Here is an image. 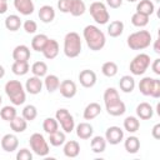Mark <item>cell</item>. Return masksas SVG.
Here are the masks:
<instances>
[{"label": "cell", "instance_id": "cell-30", "mask_svg": "<svg viewBox=\"0 0 160 160\" xmlns=\"http://www.w3.org/2000/svg\"><path fill=\"white\" fill-rule=\"evenodd\" d=\"M124 32V22L120 20H114L108 26V34L111 38H118Z\"/></svg>", "mask_w": 160, "mask_h": 160}, {"label": "cell", "instance_id": "cell-23", "mask_svg": "<svg viewBox=\"0 0 160 160\" xmlns=\"http://www.w3.org/2000/svg\"><path fill=\"white\" fill-rule=\"evenodd\" d=\"M154 11H155V5L150 0H140V2H138L136 5V12H140L142 15L150 16Z\"/></svg>", "mask_w": 160, "mask_h": 160}, {"label": "cell", "instance_id": "cell-54", "mask_svg": "<svg viewBox=\"0 0 160 160\" xmlns=\"http://www.w3.org/2000/svg\"><path fill=\"white\" fill-rule=\"evenodd\" d=\"M126 1H129V2H135V1H138V0H126Z\"/></svg>", "mask_w": 160, "mask_h": 160}, {"label": "cell", "instance_id": "cell-48", "mask_svg": "<svg viewBox=\"0 0 160 160\" xmlns=\"http://www.w3.org/2000/svg\"><path fill=\"white\" fill-rule=\"evenodd\" d=\"M106 4L112 9H118L122 5V0H106Z\"/></svg>", "mask_w": 160, "mask_h": 160}, {"label": "cell", "instance_id": "cell-13", "mask_svg": "<svg viewBox=\"0 0 160 160\" xmlns=\"http://www.w3.org/2000/svg\"><path fill=\"white\" fill-rule=\"evenodd\" d=\"M79 81L84 88H92L96 84V74L89 69L81 70L79 74Z\"/></svg>", "mask_w": 160, "mask_h": 160}, {"label": "cell", "instance_id": "cell-41", "mask_svg": "<svg viewBox=\"0 0 160 160\" xmlns=\"http://www.w3.org/2000/svg\"><path fill=\"white\" fill-rule=\"evenodd\" d=\"M16 116V109L14 106H10V105H6L4 106L1 110H0V118L5 121H11Z\"/></svg>", "mask_w": 160, "mask_h": 160}, {"label": "cell", "instance_id": "cell-53", "mask_svg": "<svg viewBox=\"0 0 160 160\" xmlns=\"http://www.w3.org/2000/svg\"><path fill=\"white\" fill-rule=\"evenodd\" d=\"M5 76V69L2 65H0V79H2Z\"/></svg>", "mask_w": 160, "mask_h": 160}, {"label": "cell", "instance_id": "cell-11", "mask_svg": "<svg viewBox=\"0 0 160 160\" xmlns=\"http://www.w3.org/2000/svg\"><path fill=\"white\" fill-rule=\"evenodd\" d=\"M42 85H44L42 80H41L39 76H35V75H34V76H31V78H29V79L26 80L25 90H26L29 94H31V95H38V94L41 92Z\"/></svg>", "mask_w": 160, "mask_h": 160}, {"label": "cell", "instance_id": "cell-52", "mask_svg": "<svg viewBox=\"0 0 160 160\" xmlns=\"http://www.w3.org/2000/svg\"><path fill=\"white\" fill-rule=\"evenodd\" d=\"M154 50L156 54H160V49H159V39L155 41V45H154Z\"/></svg>", "mask_w": 160, "mask_h": 160}, {"label": "cell", "instance_id": "cell-39", "mask_svg": "<svg viewBox=\"0 0 160 160\" xmlns=\"http://www.w3.org/2000/svg\"><path fill=\"white\" fill-rule=\"evenodd\" d=\"M31 72L35 75V76H39V78H42L48 74V65L46 62L44 61H36L31 65Z\"/></svg>", "mask_w": 160, "mask_h": 160}, {"label": "cell", "instance_id": "cell-57", "mask_svg": "<svg viewBox=\"0 0 160 160\" xmlns=\"http://www.w3.org/2000/svg\"><path fill=\"white\" fill-rule=\"evenodd\" d=\"M4 1H8V0H4Z\"/></svg>", "mask_w": 160, "mask_h": 160}, {"label": "cell", "instance_id": "cell-7", "mask_svg": "<svg viewBox=\"0 0 160 160\" xmlns=\"http://www.w3.org/2000/svg\"><path fill=\"white\" fill-rule=\"evenodd\" d=\"M29 144H30L31 150H32L36 155H39V156H46V155L49 154V151H50L48 141L45 140V138H44L40 132H34V134L30 136Z\"/></svg>", "mask_w": 160, "mask_h": 160}, {"label": "cell", "instance_id": "cell-37", "mask_svg": "<svg viewBox=\"0 0 160 160\" xmlns=\"http://www.w3.org/2000/svg\"><path fill=\"white\" fill-rule=\"evenodd\" d=\"M85 11H86V6L82 0H72L70 8V14L72 16H81Z\"/></svg>", "mask_w": 160, "mask_h": 160}, {"label": "cell", "instance_id": "cell-6", "mask_svg": "<svg viewBox=\"0 0 160 160\" xmlns=\"http://www.w3.org/2000/svg\"><path fill=\"white\" fill-rule=\"evenodd\" d=\"M90 15L92 16V19L95 20L96 24H100V25H104L109 21L110 19V14L105 6L104 2L101 1H94L91 5H90Z\"/></svg>", "mask_w": 160, "mask_h": 160}, {"label": "cell", "instance_id": "cell-55", "mask_svg": "<svg viewBox=\"0 0 160 160\" xmlns=\"http://www.w3.org/2000/svg\"><path fill=\"white\" fill-rule=\"evenodd\" d=\"M1 102H2V99H1V95H0V105H1Z\"/></svg>", "mask_w": 160, "mask_h": 160}, {"label": "cell", "instance_id": "cell-25", "mask_svg": "<svg viewBox=\"0 0 160 160\" xmlns=\"http://www.w3.org/2000/svg\"><path fill=\"white\" fill-rule=\"evenodd\" d=\"M90 148L92 150V152L95 154H100L104 152L106 149V140L102 136H94L90 141Z\"/></svg>", "mask_w": 160, "mask_h": 160}, {"label": "cell", "instance_id": "cell-56", "mask_svg": "<svg viewBox=\"0 0 160 160\" xmlns=\"http://www.w3.org/2000/svg\"><path fill=\"white\" fill-rule=\"evenodd\" d=\"M155 1H156V2H159V1H160V0H155Z\"/></svg>", "mask_w": 160, "mask_h": 160}, {"label": "cell", "instance_id": "cell-35", "mask_svg": "<svg viewBox=\"0 0 160 160\" xmlns=\"http://www.w3.org/2000/svg\"><path fill=\"white\" fill-rule=\"evenodd\" d=\"M11 70L15 75L22 76V75L28 74V71L30 70V66H29L28 61H14V64L11 65Z\"/></svg>", "mask_w": 160, "mask_h": 160}, {"label": "cell", "instance_id": "cell-14", "mask_svg": "<svg viewBox=\"0 0 160 160\" xmlns=\"http://www.w3.org/2000/svg\"><path fill=\"white\" fill-rule=\"evenodd\" d=\"M14 6L21 15H31L35 10L32 0H14Z\"/></svg>", "mask_w": 160, "mask_h": 160}, {"label": "cell", "instance_id": "cell-43", "mask_svg": "<svg viewBox=\"0 0 160 160\" xmlns=\"http://www.w3.org/2000/svg\"><path fill=\"white\" fill-rule=\"evenodd\" d=\"M36 116H38V109H36V106H34V105H26L22 109V118L26 121H32V120L36 119Z\"/></svg>", "mask_w": 160, "mask_h": 160}, {"label": "cell", "instance_id": "cell-29", "mask_svg": "<svg viewBox=\"0 0 160 160\" xmlns=\"http://www.w3.org/2000/svg\"><path fill=\"white\" fill-rule=\"evenodd\" d=\"M21 26V19L19 15H15V14H11L9 16H6L5 19V28L9 30V31H16L19 30Z\"/></svg>", "mask_w": 160, "mask_h": 160}, {"label": "cell", "instance_id": "cell-24", "mask_svg": "<svg viewBox=\"0 0 160 160\" xmlns=\"http://www.w3.org/2000/svg\"><path fill=\"white\" fill-rule=\"evenodd\" d=\"M154 80L150 76H145L140 80L139 82V90L142 95L145 96H150L151 95V91H152V86H154Z\"/></svg>", "mask_w": 160, "mask_h": 160}, {"label": "cell", "instance_id": "cell-15", "mask_svg": "<svg viewBox=\"0 0 160 160\" xmlns=\"http://www.w3.org/2000/svg\"><path fill=\"white\" fill-rule=\"evenodd\" d=\"M41 52L49 60L55 59L58 56V54H59V42L55 39H49L46 45H45V48H44V50Z\"/></svg>", "mask_w": 160, "mask_h": 160}, {"label": "cell", "instance_id": "cell-42", "mask_svg": "<svg viewBox=\"0 0 160 160\" xmlns=\"http://www.w3.org/2000/svg\"><path fill=\"white\" fill-rule=\"evenodd\" d=\"M42 129H44L45 132L51 134V132L59 130V122H58V120L54 119V118H46V119L44 120V122H42Z\"/></svg>", "mask_w": 160, "mask_h": 160}, {"label": "cell", "instance_id": "cell-33", "mask_svg": "<svg viewBox=\"0 0 160 160\" xmlns=\"http://www.w3.org/2000/svg\"><path fill=\"white\" fill-rule=\"evenodd\" d=\"M124 129L128 132H130V134L136 132L140 129L139 119L136 116H128V118H125V120H124Z\"/></svg>", "mask_w": 160, "mask_h": 160}, {"label": "cell", "instance_id": "cell-10", "mask_svg": "<svg viewBox=\"0 0 160 160\" xmlns=\"http://www.w3.org/2000/svg\"><path fill=\"white\" fill-rule=\"evenodd\" d=\"M59 90H60V94L66 98V99H71L76 95L78 92V88H76V84L72 81V80H64L60 82L59 85Z\"/></svg>", "mask_w": 160, "mask_h": 160}, {"label": "cell", "instance_id": "cell-20", "mask_svg": "<svg viewBox=\"0 0 160 160\" xmlns=\"http://www.w3.org/2000/svg\"><path fill=\"white\" fill-rule=\"evenodd\" d=\"M38 15H39V19L42 22L48 24V22H51L55 19V10L50 5H42L40 8V10H39V14Z\"/></svg>", "mask_w": 160, "mask_h": 160}, {"label": "cell", "instance_id": "cell-2", "mask_svg": "<svg viewBox=\"0 0 160 160\" xmlns=\"http://www.w3.org/2000/svg\"><path fill=\"white\" fill-rule=\"evenodd\" d=\"M5 92L14 105H22L26 100V92L19 80H9L5 84Z\"/></svg>", "mask_w": 160, "mask_h": 160}, {"label": "cell", "instance_id": "cell-38", "mask_svg": "<svg viewBox=\"0 0 160 160\" xmlns=\"http://www.w3.org/2000/svg\"><path fill=\"white\" fill-rule=\"evenodd\" d=\"M118 65H116V62H114V61H106V62H104L102 64V66H101V72L105 75V76H108V78H112V76H115L116 74H118Z\"/></svg>", "mask_w": 160, "mask_h": 160}, {"label": "cell", "instance_id": "cell-46", "mask_svg": "<svg viewBox=\"0 0 160 160\" xmlns=\"http://www.w3.org/2000/svg\"><path fill=\"white\" fill-rule=\"evenodd\" d=\"M71 2H72V0H59L58 1V9L61 12H70Z\"/></svg>", "mask_w": 160, "mask_h": 160}, {"label": "cell", "instance_id": "cell-44", "mask_svg": "<svg viewBox=\"0 0 160 160\" xmlns=\"http://www.w3.org/2000/svg\"><path fill=\"white\" fill-rule=\"evenodd\" d=\"M22 28H24L25 32H28V34H34V32H36V30H38V24H36L34 20H26V21L22 24Z\"/></svg>", "mask_w": 160, "mask_h": 160}, {"label": "cell", "instance_id": "cell-19", "mask_svg": "<svg viewBox=\"0 0 160 160\" xmlns=\"http://www.w3.org/2000/svg\"><path fill=\"white\" fill-rule=\"evenodd\" d=\"M100 112H101V106H100V104H98V102H90V104H88L86 108L84 109L82 116H84L85 120H92V119L98 118Z\"/></svg>", "mask_w": 160, "mask_h": 160}, {"label": "cell", "instance_id": "cell-26", "mask_svg": "<svg viewBox=\"0 0 160 160\" xmlns=\"http://www.w3.org/2000/svg\"><path fill=\"white\" fill-rule=\"evenodd\" d=\"M124 148H125V150L129 154H136L139 151V149H140V140H139V138H136L134 135L126 138V140L124 142Z\"/></svg>", "mask_w": 160, "mask_h": 160}, {"label": "cell", "instance_id": "cell-45", "mask_svg": "<svg viewBox=\"0 0 160 160\" xmlns=\"http://www.w3.org/2000/svg\"><path fill=\"white\" fill-rule=\"evenodd\" d=\"M16 159H18V160H31V159H32V154H31V151H30L29 149L22 148V149H20V150L18 151Z\"/></svg>", "mask_w": 160, "mask_h": 160}, {"label": "cell", "instance_id": "cell-3", "mask_svg": "<svg viewBox=\"0 0 160 160\" xmlns=\"http://www.w3.org/2000/svg\"><path fill=\"white\" fill-rule=\"evenodd\" d=\"M151 40V34L148 30H139L130 34L126 39V42L131 50H144L150 46Z\"/></svg>", "mask_w": 160, "mask_h": 160}, {"label": "cell", "instance_id": "cell-18", "mask_svg": "<svg viewBox=\"0 0 160 160\" xmlns=\"http://www.w3.org/2000/svg\"><path fill=\"white\" fill-rule=\"evenodd\" d=\"M75 130H76V135H78V138L82 139V140H88V139H90V138L92 136V134H94V128L91 126V124L85 122V121L78 124Z\"/></svg>", "mask_w": 160, "mask_h": 160}, {"label": "cell", "instance_id": "cell-47", "mask_svg": "<svg viewBox=\"0 0 160 160\" xmlns=\"http://www.w3.org/2000/svg\"><path fill=\"white\" fill-rule=\"evenodd\" d=\"M151 98H155V99H159L160 98V80L159 79H155L154 80V86H152V91H151Z\"/></svg>", "mask_w": 160, "mask_h": 160}, {"label": "cell", "instance_id": "cell-50", "mask_svg": "<svg viewBox=\"0 0 160 160\" xmlns=\"http://www.w3.org/2000/svg\"><path fill=\"white\" fill-rule=\"evenodd\" d=\"M151 135H152V138L154 139H160V124H156V125H154V128H152V130H151Z\"/></svg>", "mask_w": 160, "mask_h": 160}, {"label": "cell", "instance_id": "cell-16", "mask_svg": "<svg viewBox=\"0 0 160 160\" xmlns=\"http://www.w3.org/2000/svg\"><path fill=\"white\" fill-rule=\"evenodd\" d=\"M30 56H31V52L26 45H18L12 50V59L15 61H28Z\"/></svg>", "mask_w": 160, "mask_h": 160}, {"label": "cell", "instance_id": "cell-40", "mask_svg": "<svg viewBox=\"0 0 160 160\" xmlns=\"http://www.w3.org/2000/svg\"><path fill=\"white\" fill-rule=\"evenodd\" d=\"M131 24L136 28H144L149 24V16L142 15L140 12H134L131 16Z\"/></svg>", "mask_w": 160, "mask_h": 160}, {"label": "cell", "instance_id": "cell-27", "mask_svg": "<svg viewBox=\"0 0 160 160\" xmlns=\"http://www.w3.org/2000/svg\"><path fill=\"white\" fill-rule=\"evenodd\" d=\"M48 40H49V38L45 34H38V35H35L32 38V40H31V48H32V50H35L38 52L42 51L44 48H45V45H46V42H48Z\"/></svg>", "mask_w": 160, "mask_h": 160}, {"label": "cell", "instance_id": "cell-5", "mask_svg": "<svg viewBox=\"0 0 160 160\" xmlns=\"http://www.w3.org/2000/svg\"><path fill=\"white\" fill-rule=\"evenodd\" d=\"M149 66H150V55L145 52H140L131 60L129 69L132 75L139 76V75H142L148 70Z\"/></svg>", "mask_w": 160, "mask_h": 160}, {"label": "cell", "instance_id": "cell-12", "mask_svg": "<svg viewBox=\"0 0 160 160\" xmlns=\"http://www.w3.org/2000/svg\"><path fill=\"white\" fill-rule=\"evenodd\" d=\"M19 146V139L14 134H5L1 138V148L6 152H12Z\"/></svg>", "mask_w": 160, "mask_h": 160}, {"label": "cell", "instance_id": "cell-28", "mask_svg": "<svg viewBox=\"0 0 160 160\" xmlns=\"http://www.w3.org/2000/svg\"><path fill=\"white\" fill-rule=\"evenodd\" d=\"M119 86H120V90L121 91H124V92H131L135 89V80L130 75H124V76L120 78Z\"/></svg>", "mask_w": 160, "mask_h": 160}, {"label": "cell", "instance_id": "cell-4", "mask_svg": "<svg viewBox=\"0 0 160 160\" xmlns=\"http://www.w3.org/2000/svg\"><path fill=\"white\" fill-rule=\"evenodd\" d=\"M81 39H80V35L75 31H70L65 35L64 38V54L70 58V59H74L76 56L80 55L81 52Z\"/></svg>", "mask_w": 160, "mask_h": 160}, {"label": "cell", "instance_id": "cell-9", "mask_svg": "<svg viewBox=\"0 0 160 160\" xmlns=\"http://www.w3.org/2000/svg\"><path fill=\"white\" fill-rule=\"evenodd\" d=\"M124 139V130L119 126H109L105 131V140L111 145H118Z\"/></svg>", "mask_w": 160, "mask_h": 160}, {"label": "cell", "instance_id": "cell-34", "mask_svg": "<svg viewBox=\"0 0 160 160\" xmlns=\"http://www.w3.org/2000/svg\"><path fill=\"white\" fill-rule=\"evenodd\" d=\"M104 102L105 105H110V104H114L116 101L120 100V96H119V92L115 88H108L105 91H104Z\"/></svg>", "mask_w": 160, "mask_h": 160}, {"label": "cell", "instance_id": "cell-21", "mask_svg": "<svg viewBox=\"0 0 160 160\" xmlns=\"http://www.w3.org/2000/svg\"><path fill=\"white\" fill-rule=\"evenodd\" d=\"M64 144L65 145H64L62 151H64V155L66 158H76L79 155V152H80V145H79L78 141L70 140V141H66Z\"/></svg>", "mask_w": 160, "mask_h": 160}, {"label": "cell", "instance_id": "cell-36", "mask_svg": "<svg viewBox=\"0 0 160 160\" xmlns=\"http://www.w3.org/2000/svg\"><path fill=\"white\" fill-rule=\"evenodd\" d=\"M65 132L64 131H60V130H56L51 134H49V142L50 145L52 146H60L65 142Z\"/></svg>", "mask_w": 160, "mask_h": 160}, {"label": "cell", "instance_id": "cell-32", "mask_svg": "<svg viewBox=\"0 0 160 160\" xmlns=\"http://www.w3.org/2000/svg\"><path fill=\"white\" fill-rule=\"evenodd\" d=\"M10 128L14 132H24L28 128V121L22 118V116H15L11 121H10Z\"/></svg>", "mask_w": 160, "mask_h": 160}, {"label": "cell", "instance_id": "cell-31", "mask_svg": "<svg viewBox=\"0 0 160 160\" xmlns=\"http://www.w3.org/2000/svg\"><path fill=\"white\" fill-rule=\"evenodd\" d=\"M44 85L46 88V90L49 92H54L59 89V85H60V79L54 75V74H50V75H45V80H44Z\"/></svg>", "mask_w": 160, "mask_h": 160}, {"label": "cell", "instance_id": "cell-1", "mask_svg": "<svg viewBox=\"0 0 160 160\" xmlns=\"http://www.w3.org/2000/svg\"><path fill=\"white\" fill-rule=\"evenodd\" d=\"M84 40L86 41V45L92 51L101 50L106 44L105 34L95 25H86L82 30Z\"/></svg>", "mask_w": 160, "mask_h": 160}, {"label": "cell", "instance_id": "cell-8", "mask_svg": "<svg viewBox=\"0 0 160 160\" xmlns=\"http://www.w3.org/2000/svg\"><path fill=\"white\" fill-rule=\"evenodd\" d=\"M55 119L60 124V126L64 130V132L69 134V132H71L74 130V128H75L74 118H72V115L66 109H59V110H56Z\"/></svg>", "mask_w": 160, "mask_h": 160}, {"label": "cell", "instance_id": "cell-17", "mask_svg": "<svg viewBox=\"0 0 160 160\" xmlns=\"http://www.w3.org/2000/svg\"><path fill=\"white\" fill-rule=\"evenodd\" d=\"M154 115V109L149 102H140L136 106V116L141 120H149Z\"/></svg>", "mask_w": 160, "mask_h": 160}, {"label": "cell", "instance_id": "cell-22", "mask_svg": "<svg viewBox=\"0 0 160 160\" xmlns=\"http://www.w3.org/2000/svg\"><path fill=\"white\" fill-rule=\"evenodd\" d=\"M105 108H106L108 114L111 116H120V115L125 114V111H126V105L121 100H119L114 104H110V105H105Z\"/></svg>", "mask_w": 160, "mask_h": 160}, {"label": "cell", "instance_id": "cell-51", "mask_svg": "<svg viewBox=\"0 0 160 160\" xmlns=\"http://www.w3.org/2000/svg\"><path fill=\"white\" fill-rule=\"evenodd\" d=\"M8 11V2L4 0H0V15L5 14Z\"/></svg>", "mask_w": 160, "mask_h": 160}, {"label": "cell", "instance_id": "cell-49", "mask_svg": "<svg viewBox=\"0 0 160 160\" xmlns=\"http://www.w3.org/2000/svg\"><path fill=\"white\" fill-rule=\"evenodd\" d=\"M151 69L156 75H160V59H155L154 60V62L151 65Z\"/></svg>", "mask_w": 160, "mask_h": 160}]
</instances>
